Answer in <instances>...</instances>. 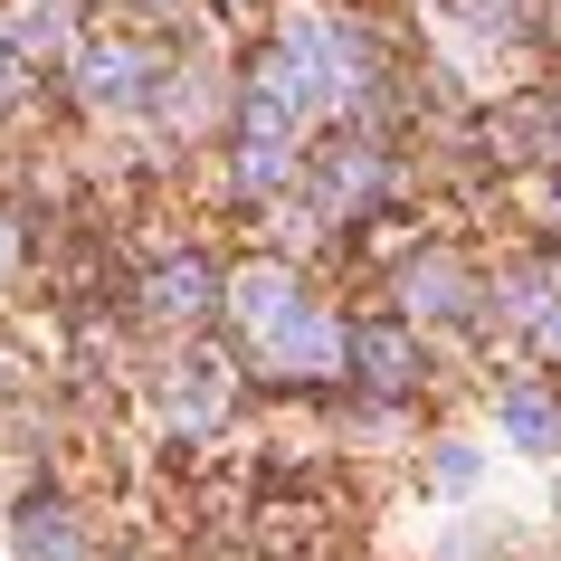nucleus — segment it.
Segmentation results:
<instances>
[{
    "label": "nucleus",
    "instance_id": "1",
    "mask_svg": "<svg viewBox=\"0 0 561 561\" xmlns=\"http://www.w3.org/2000/svg\"><path fill=\"white\" fill-rule=\"evenodd\" d=\"M266 362H286V371H324L333 353H343V333L324 324V314H305V305H286V314H266Z\"/></svg>",
    "mask_w": 561,
    "mask_h": 561
},
{
    "label": "nucleus",
    "instance_id": "2",
    "mask_svg": "<svg viewBox=\"0 0 561 561\" xmlns=\"http://www.w3.org/2000/svg\"><path fill=\"white\" fill-rule=\"evenodd\" d=\"M495 428L524 447V457H561V419H552V400H542V390H524V381L495 400Z\"/></svg>",
    "mask_w": 561,
    "mask_h": 561
},
{
    "label": "nucleus",
    "instance_id": "3",
    "mask_svg": "<svg viewBox=\"0 0 561 561\" xmlns=\"http://www.w3.org/2000/svg\"><path fill=\"white\" fill-rule=\"evenodd\" d=\"M20 542H30L38 561H77V524H67V514H48V504H30V514H20Z\"/></svg>",
    "mask_w": 561,
    "mask_h": 561
},
{
    "label": "nucleus",
    "instance_id": "4",
    "mask_svg": "<svg viewBox=\"0 0 561 561\" xmlns=\"http://www.w3.org/2000/svg\"><path fill=\"white\" fill-rule=\"evenodd\" d=\"M286 305H296V286H286L276 266H248V276H238V314H248V324H266V314H286Z\"/></svg>",
    "mask_w": 561,
    "mask_h": 561
},
{
    "label": "nucleus",
    "instance_id": "5",
    "mask_svg": "<svg viewBox=\"0 0 561 561\" xmlns=\"http://www.w3.org/2000/svg\"><path fill=\"white\" fill-rule=\"evenodd\" d=\"M428 485H438L447 504H467L476 485H485V467H476V447H438V457H428Z\"/></svg>",
    "mask_w": 561,
    "mask_h": 561
},
{
    "label": "nucleus",
    "instance_id": "6",
    "mask_svg": "<svg viewBox=\"0 0 561 561\" xmlns=\"http://www.w3.org/2000/svg\"><path fill=\"white\" fill-rule=\"evenodd\" d=\"M87 77H95V95H105V105H124V95H144V77H152V67H144V58H124V48H105V58H95Z\"/></svg>",
    "mask_w": 561,
    "mask_h": 561
},
{
    "label": "nucleus",
    "instance_id": "7",
    "mask_svg": "<svg viewBox=\"0 0 561 561\" xmlns=\"http://www.w3.org/2000/svg\"><path fill=\"white\" fill-rule=\"evenodd\" d=\"M201 296H209V276H201V266H172V276L152 286V314H191Z\"/></svg>",
    "mask_w": 561,
    "mask_h": 561
},
{
    "label": "nucleus",
    "instance_id": "8",
    "mask_svg": "<svg viewBox=\"0 0 561 561\" xmlns=\"http://www.w3.org/2000/svg\"><path fill=\"white\" fill-rule=\"evenodd\" d=\"M219 390H229L219 371H181V400H172V410L181 419H219Z\"/></svg>",
    "mask_w": 561,
    "mask_h": 561
},
{
    "label": "nucleus",
    "instance_id": "9",
    "mask_svg": "<svg viewBox=\"0 0 561 561\" xmlns=\"http://www.w3.org/2000/svg\"><path fill=\"white\" fill-rule=\"evenodd\" d=\"M362 362H371V381H410V353H400L390 333H381V343H362Z\"/></svg>",
    "mask_w": 561,
    "mask_h": 561
},
{
    "label": "nucleus",
    "instance_id": "10",
    "mask_svg": "<svg viewBox=\"0 0 561 561\" xmlns=\"http://www.w3.org/2000/svg\"><path fill=\"white\" fill-rule=\"evenodd\" d=\"M542 343H552V353H561V305H552V314H542Z\"/></svg>",
    "mask_w": 561,
    "mask_h": 561
},
{
    "label": "nucleus",
    "instance_id": "11",
    "mask_svg": "<svg viewBox=\"0 0 561 561\" xmlns=\"http://www.w3.org/2000/svg\"><path fill=\"white\" fill-rule=\"evenodd\" d=\"M0 266H10V229H0Z\"/></svg>",
    "mask_w": 561,
    "mask_h": 561
},
{
    "label": "nucleus",
    "instance_id": "12",
    "mask_svg": "<svg viewBox=\"0 0 561 561\" xmlns=\"http://www.w3.org/2000/svg\"><path fill=\"white\" fill-rule=\"evenodd\" d=\"M0 95H10V58H0Z\"/></svg>",
    "mask_w": 561,
    "mask_h": 561
}]
</instances>
